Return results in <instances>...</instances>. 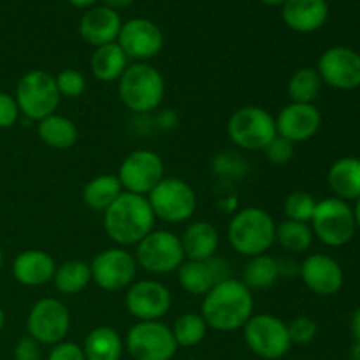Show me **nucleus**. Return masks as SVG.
I'll return each mask as SVG.
<instances>
[{
	"instance_id": "1",
	"label": "nucleus",
	"mask_w": 360,
	"mask_h": 360,
	"mask_svg": "<svg viewBox=\"0 0 360 360\" xmlns=\"http://www.w3.org/2000/svg\"><path fill=\"white\" fill-rule=\"evenodd\" d=\"M200 315L214 330L232 333L243 329L253 316L252 290L241 280L227 278L204 295Z\"/></svg>"
},
{
	"instance_id": "2",
	"label": "nucleus",
	"mask_w": 360,
	"mask_h": 360,
	"mask_svg": "<svg viewBox=\"0 0 360 360\" xmlns=\"http://www.w3.org/2000/svg\"><path fill=\"white\" fill-rule=\"evenodd\" d=\"M155 227V214L146 195L123 192L104 211V231L116 245H139Z\"/></svg>"
},
{
	"instance_id": "3",
	"label": "nucleus",
	"mask_w": 360,
	"mask_h": 360,
	"mask_svg": "<svg viewBox=\"0 0 360 360\" xmlns=\"http://www.w3.org/2000/svg\"><path fill=\"white\" fill-rule=\"evenodd\" d=\"M227 238L232 248L245 257L266 253L276 241V224L262 207H245L229 221Z\"/></svg>"
},
{
	"instance_id": "4",
	"label": "nucleus",
	"mask_w": 360,
	"mask_h": 360,
	"mask_svg": "<svg viewBox=\"0 0 360 360\" xmlns=\"http://www.w3.org/2000/svg\"><path fill=\"white\" fill-rule=\"evenodd\" d=\"M118 94L130 111L150 112L162 104L165 95V81L160 70L144 62L127 67L118 79Z\"/></svg>"
},
{
	"instance_id": "5",
	"label": "nucleus",
	"mask_w": 360,
	"mask_h": 360,
	"mask_svg": "<svg viewBox=\"0 0 360 360\" xmlns=\"http://www.w3.org/2000/svg\"><path fill=\"white\" fill-rule=\"evenodd\" d=\"M227 134L229 139L243 150H266L267 144L278 136L276 118L267 109L246 105L231 116Z\"/></svg>"
},
{
	"instance_id": "6",
	"label": "nucleus",
	"mask_w": 360,
	"mask_h": 360,
	"mask_svg": "<svg viewBox=\"0 0 360 360\" xmlns=\"http://www.w3.org/2000/svg\"><path fill=\"white\" fill-rule=\"evenodd\" d=\"M311 231L327 246L340 248L348 245L357 231L354 210L338 197L320 200L311 218Z\"/></svg>"
},
{
	"instance_id": "7",
	"label": "nucleus",
	"mask_w": 360,
	"mask_h": 360,
	"mask_svg": "<svg viewBox=\"0 0 360 360\" xmlns=\"http://www.w3.org/2000/svg\"><path fill=\"white\" fill-rule=\"evenodd\" d=\"M14 98H16L20 112L35 122H41L46 116L55 115L60 104L55 76L41 69L30 70L18 83Z\"/></svg>"
},
{
	"instance_id": "8",
	"label": "nucleus",
	"mask_w": 360,
	"mask_h": 360,
	"mask_svg": "<svg viewBox=\"0 0 360 360\" xmlns=\"http://www.w3.org/2000/svg\"><path fill=\"white\" fill-rule=\"evenodd\" d=\"M146 197L155 218H160L167 224H181L190 220L195 213V192L188 183L179 178H164Z\"/></svg>"
},
{
	"instance_id": "9",
	"label": "nucleus",
	"mask_w": 360,
	"mask_h": 360,
	"mask_svg": "<svg viewBox=\"0 0 360 360\" xmlns=\"http://www.w3.org/2000/svg\"><path fill=\"white\" fill-rule=\"evenodd\" d=\"M136 246L137 264L151 274L174 273L185 262L181 239L171 231H151Z\"/></svg>"
},
{
	"instance_id": "10",
	"label": "nucleus",
	"mask_w": 360,
	"mask_h": 360,
	"mask_svg": "<svg viewBox=\"0 0 360 360\" xmlns=\"http://www.w3.org/2000/svg\"><path fill=\"white\" fill-rule=\"evenodd\" d=\"M243 329L246 345L260 359L278 360L285 357L292 347L287 323L274 315L252 316Z\"/></svg>"
},
{
	"instance_id": "11",
	"label": "nucleus",
	"mask_w": 360,
	"mask_h": 360,
	"mask_svg": "<svg viewBox=\"0 0 360 360\" xmlns=\"http://www.w3.org/2000/svg\"><path fill=\"white\" fill-rule=\"evenodd\" d=\"M125 347L136 360H171L178 350L172 330L158 320L137 322L127 333Z\"/></svg>"
},
{
	"instance_id": "12",
	"label": "nucleus",
	"mask_w": 360,
	"mask_h": 360,
	"mask_svg": "<svg viewBox=\"0 0 360 360\" xmlns=\"http://www.w3.org/2000/svg\"><path fill=\"white\" fill-rule=\"evenodd\" d=\"M28 336L39 345H58L70 330V313L62 301L44 297L32 306L27 319Z\"/></svg>"
},
{
	"instance_id": "13",
	"label": "nucleus",
	"mask_w": 360,
	"mask_h": 360,
	"mask_svg": "<svg viewBox=\"0 0 360 360\" xmlns=\"http://www.w3.org/2000/svg\"><path fill=\"white\" fill-rule=\"evenodd\" d=\"M165 167L164 160L158 153L151 150H136L127 155L118 171V179L123 192L148 195L162 179Z\"/></svg>"
},
{
	"instance_id": "14",
	"label": "nucleus",
	"mask_w": 360,
	"mask_h": 360,
	"mask_svg": "<svg viewBox=\"0 0 360 360\" xmlns=\"http://www.w3.org/2000/svg\"><path fill=\"white\" fill-rule=\"evenodd\" d=\"M91 281L102 290L118 292L136 280L137 260L125 248H109L98 253L90 264Z\"/></svg>"
},
{
	"instance_id": "15",
	"label": "nucleus",
	"mask_w": 360,
	"mask_h": 360,
	"mask_svg": "<svg viewBox=\"0 0 360 360\" xmlns=\"http://www.w3.org/2000/svg\"><path fill=\"white\" fill-rule=\"evenodd\" d=\"M172 295L164 283L155 280L134 281L125 295V306L141 322L160 320L171 309Z\"/></svg>"
},
{
	"instance_id": "16",
	"label": "nucleus",
	"mask_w": 360,
	"mask_h": 360,
	"mask_svg": "<svg viewBox=\"0 0 360 360\" xmlns=\"http://www.w3.org/2000/svg\"><path fill=\"white\" fill-rule=\"evenodd\" d=\"M319 74L323 83L336 90H355L360 86V55L347 46H334L322 53Z\"/></svg>"
},
{
	"instance_id": "17",
	"label": "nucleus",
	"mask_w": 360,
	"mask_h": 360,
	"mask_svg": "<svg viewBox=\"0 0 360 360\" xmlns=\"http://www.w3.org/2000/svg\"><path fill=\"white\" fill-rule=\"evenodd\" d=\"M118 44L127 55V58L150 60L157 56L164 48V34L160 28L150 20L134 18L122 25L118 35Z\"/></svg>"
},
{
	"instance_id": "18",
	"label": "nucleus",
	"mask_w": 360,
	"mask_h": 360,
	"mask_svg": "<svg viewBox=\"0 0 360 360\" xmlns=\"http://www.w3.org/2000/svg\"><path fill=\"white\" fill-rule=\"evenodd\" d=\"M322 125V115L315 104L290 102L280 111L276 118L278 136L288 143H304L311 139Z\"/></svg>"
},
{
	"instance_id": "19",
	"label": "nucleus",
	"mask_w": 360,
	"mask_h": 360,
	"mask_svg": "<svg viewBox=\"0 0 360 360\" xmlns=\"http://www.w3.org/2000/svg\"><path fill=\"white\" fill-rule=\"evenodd\" d=\"M299 274L306 287L316 295H334L341 290L345 281L343 269L336 259L323 253L309 255L299 266Z\"/></svg>"
},
{
	"instance_id": "20",
	"label": "nucleus",
	"mask_w": 360,
	"mask_h": 360,
	"mask_svg": "<svg viewBox=\"0 0 360 360\" xmlns=\"http://www.w3.org/2000/svg\"><path fill=\"white\" fill-rule=\"evenodd\" d=\"M227 278H231L227 262L214 257L207 260H186L178 269L179 285L193 295H206L214 285Z\"/></svg>"
},
{
	"instance_id": "21",
	"label": "nucleus",
	"mask_w": 360,
	"mask_h": 360,
	"mask_svg": "<svg viewBox=\"0 0 360 360\" xmlns=\"http://www.w3.org/2000/svg\"><path fill=\"white\" fill-rule=\"evenodd\" d=\"M120 30H122L120 14L105 6L90 7L79 21L81 37L95 48L118 41Z\"/></svg>"
},
{
	"instance_id": "22",
	"label": "nucleus",
	"mask_w": 360,
	"mask_h": 360,
	"mask_svg": "<svg viewBox=\"0 0 360 360\" xmlns=\"http://www.w3.org/2000/svg\"><path fill=\"white\" fill-rule=\"evenodd\" d=\"M55 259L42 250L21 252L13 262V274L18 283L25 287H42L55 276Z\"/></svg>"
},
{
	"instance_id": "23",
	"label": "nucleus",
	"mask_w": 360,
	"mask_h": 360,
	"mask_svg": "<svg viewBox=\"0 0 360 360\" xmlns=\"http://www.w3.org/2000/svg\"><path fill=\"white\" fill-rule=\"evenodd\" d=\"M329 6L326 0H287L283 4V21L292 30L309 34L326 25Z\"/></svg>"
},
{
	"instance_id": "24",
	"label": "nucleus",
	"mask_w": 360,
	"mask_h": 360,
	"mask_svg": "<svg viewBox=\"0 0 360 360\" xmlns=\"http://www.w3.org/2000/svg\"><path fill=\"white\" fill-rule=\"evenodd\" d=\"M183 252L185 259L188 260H207L214 257L218 245H220V236L214 225L207 221H195L185 229L181 238Z\"/></svg>"
},
{
	"instance_id": "25",
	"label": "nucleus",
	"mask_w": 360,
	"mask_h": 360,
	"mask_svg": "<svg viewBox=\"0 0 360 360\" xmlns=\"http://www.w3.org/2000/svg\"><path fill=\"white\" fill-rule=\"evenodd\" d=\"M327 181L338 199L357 200L360 197V158L343 157L334 162Z\"/></svg>"
},
{
	"instance_id": "26",
	"label": "nucleus",
	"mask_w": 360,
	"mask_h": 360,
	"mask_svg": "<svg viewBox=\"0 0 360 360\" xmlns=\"http://www.w3.org/2000/svg\"><path fill=\"white\" fill-rule=\"evenodd\" d=\"M129 67V58L120 48L118 42L101 46L94 51L90 58V69L94 76L102 83H112L122 77Z\"/></svg>"
},
{
	"instance_id": "27",
	"label": "nucleus",
	"mask_w": 360,
	"mask_h": 360,
	"mask_svg": "<svg viewBox=\"0 0 360 360\" xmlns=\"http://www.w3.org/2000/svg\"><path fill=\"white\" fill-rule=\"evenodd\" d=\"M37 134L42 143L48 144L49 148H55V150H67V148L74 146L77 137H79L76 123L65 116L56 115V112L39 122Z\"/></svg>"
},
{
	"instance_id": "28",
	"label": "nucleus",
	"mask_w": 360,
	"mask_h": 360,
	"mask_svg": "<svg viewBox=\"0 0 360 360\" xmlns=\"http://www.w3.org/2000/svg\"><path fill=\"white\" fill-rule=\"evenodd\" d=\"M83 352L86 360H120L123 354L122 336L111 327H97L84 340Z\"/></svg>"
},
{
	"instance_id": "29",
	"label": "nucleus",
	"mask_w": 360,
	"mask_h": 360,
	"mask_svg": "<svg viewBox=\"0 0 360 360\" xmlns=\"http://www.w3.org/2000/svg\"><path fill=\"white\" fill-rule=\"evenodd\" d=\"M281 274V266L274 257L262 253V255L252 257L243 271V283L250 290H266L278 281Z\"/></svg>"
},
{
	"instance_id": "30",
	"label": "nucleus",
	"mask_w": 360,
	"mask_h": 360,
	"mask_svg": "<svg viewBox=\"0 0 360 360\" xmlns=\"http://www.w3.org/2000/svg\"><path fill=\"white\" fill-rule=\"evenodd\" d=\"M122 193L123 186L118 176L101 174L86 183L83 190V200L91 210L105 211Z\"/></svg>"
},
{
	"instance_id": "31",
	"label": "nucleus",
	"mask_w": 360,
	"mask_h": 360,
	"mask_svg": "<svg viewBox=\"0 0 360 360\" xmlns=\"http://www.w3.org/2000/svg\"><path fill=\"white\" fill-rule=\"evenodd\" d=\"M91 281V269L90 264L83 260H67V262L56 266L53 283L56 290L65 295L79 294L81 290L88 287Z\"/></svg>"
},
{
	"instance_id": "32",
	"label": "nucleus",
	"mask_w": 360,
	"mask_h": 360,
	"mask_svg": "<svg viewBox=\"0 0 360 360\" xmlns=\"http://www.w3.org/2000/svg\"><path fill=\"white\" fill-rule=\"evenodd\" d=\"M322 77H320L319 70L313 67H302V69L295 70L292 77L288 79V95H290L292 102H299V104H313L316 97L322 90Z\"/></svg>"
},
{
	"instance_id": "33",
	"label": "nucleus",
	"mask_w": 360,
	"mask_h": 360,
	"mask_svg": "<svg viewBox=\"0 0 360 360\" xmlns=\"http://www.w3.org/2000/svg\"><path fill=\"white\" fill-rule=\"evenodd\" d=\"M313 234L311 227L308 224L294 220H285L280 225H276V241L287 252L301 253L311 246Z\"/></svg>"
},
{
	"instance_id": "34",
	"label": "nucleus",
	"mask_w": 360,
	"mask_h": 360,
	"mask_svg": "<svg viewBox=\"0 0 360 360\" xmlns=\"http://www.w3.org/2000/svg\"><path fill=\"white\" fill-rule=\"evenodd\" d=\"M172 336H174L178 347H197L202 343L207 333V323L202 319V315L197 313H185L179 316L172 326Z\"/></svg>"
},
{
	"instance_id": "35",
	"label": "nucleus",
	"mask_w": 360,
	"mask_h": 360,
	"mask_svg": "<svg viewBox=\"0 0 360 360\" xmlns=\"http://www.w3.org/2000/svg\"><path fill=\"white\" fill-rule=\"evenodd\" d=\"M319 200H315V197L309 192H292L290 195H287L283 204V211L287 214V220L294 221H302V224H308L311 221L313 213H315V207Z\"/></svg>"
},
{
	"instance_id": "36",
	"label": "nucleus",
	"mask_w": 360,
	"mask_h": 360,
	"mask_svg": "<svg viewBox=\"0 0 360 360\" xmlns=\"http://www.w3.org/2000/svg\"><path fill=\"white\" fill-rule=\"evenodd\" d=\"M56 88H58L60 97L76 98L81 97L86 90V79L79 70L74 69H63L55 76Z\"/></svg>"
},
{
	"instance_id": "37",
	"label": "nucleus",
	"mask_w": 360,
	"mask_h": 360,
	"mask_svg": "<svg viewBox=\"0 0 360 360\" xmlns=\"http://www.w3.org/2000/svg\"><path fill=\"white\" fill-rule=\"evenodd\" d=\"M288 336L290 341L295 345H308L319 334V326L313 319L309 316H297L288 323Z\"/></svg>"
},
{
	"instance_id": "38",
	"label": "nucleus",
	"mask_w": 360,
	"mask_h": 360,
	"mask_svg": "<svg viewBox=\"0 0 360 360\" xmlns=\"http://www.w3.org/2000/svg\"><path fill=\"white\" fill-rule=\"evenodd\" d=\"M264 151H266L267 158H269L273 164L281 165V164H287V162L292 158V155H294V144L288 143V141L283 139V137L276 136L269 144H267Z\"/></svg>"
},
{
	"instance_id": "39",
	"label": "nucleus",
	"mask_w": 360,
	"mask_h": 360,
	"mask_svg": "<svg viewBox=\"0 0 360 360\" xmlns=\"http://www.w3.org/2000/svg\"><path fill=\"white\" fill-rule=\"evenodd\" d=\"M20 118V108L13 95L0 91V129H11Z\"/></svg>"
},
{
	"instance_id": "40",
	"label": "nucleus",
	"mask_w": 360,
	"mask_h": 360,
	"mask_svg": "<svg viewBox=\"0 0 360 360\" xmlns=\"http://www.w3.org/2000/svg\"><path fill=\"white\" fill-rule=\"evenodd\" d=\"M48 360H86V357H84V352L79 345L62 341L58 345H53Z\"/></svg>"
},
{
	"instance_id": "41",
	"label": "nucleus",
	"mask_w": 360,
	"mask_h": 360,
	"mask_svg": "<svg viewBox=\"0 0 360 360\" xmlns=\"http://www.w3.org/2000/svg\"><path fill=\"white\" fill-rule=\"evenodd\" d=\"M16 360H41V348L39 343L30 336H23L14 348Z\"/></svg>"
},
{
	"instance_id": "42",
	"label": "nucleus",
	"mask_w": 360,
	"mask_h": 360,
	"mask_svg": "<svg viewBox=\"0 0 360 360\" xmlns=\"http://www.w3.org/2000/svg\"><path fill=\"white\" fill-rule=\"evenodd\" d=\"M102 2H104L105 7L116 11V9H123V7H129L134 0H102Z\"/></svg>"
},
{
	"instance_id": "43",
	"label": "nucleus",
	"mask_w": 360,
	"mask_h": 360,
	"mask_svg": "<svg viewBox=\"0 0 360 360\" xmlns=\"http://www.w3.org/2000/svg\"><path fill=\"white\" fill-rule=\"evenodd\" d=\"M352 333H354L355 340L360 341V308L355 311L354 320H352Z\"/></svg>"
},
{
	"instance_id": "44",
	"label": "nucleus",
	"mask_w": 360,
	"mask_h": 360,
	"mask_svg": "<svg viewBox=\"0 0 360 360\" xmlns=\"http://www.w3.org/2000/svg\"><path fill=\"white\" fill-rule=\"evenodd\" d=\"M69 4H72L74 7H91L97 0H67Z\"/></svg>"
},
{
	"instance_id": "45",
	"label": "nucleus",
	"mask_w": 360,
	"mask_h": 360,
	"mask_svg": "<svg viewBox=\"0 0 360 360\" xmlns=\"http://www.w3.org/2000/svg\"><path fill=\"white\" fill-rule=\"evenodd\" d=\"M350 360H360V341H357V343H355L354 347H352Z\"/></svg>"
},
{
	"instance_id": "46",
	"label": "nucleus",
	"mask_w": 360,
	"mask_h": 360,
	"mask_svg": "<svg viewBox=\"0 0 360 360\" xmlns=\"http://www.w3.org/2000/svg\"><path fill=\"white\" fill-rule=\"evenodd\" d=\"M354 214H355V224H357V229H360V197L357 199V204H355Z\"/></svg>"
},
{
	"instance_id": "47",
	"label": "nucleus",
	"mask_w": 360,
	"mask_h": 360,
	"mask_svg": "<svg viewBox=\"0 0 360 360\" xmlns=\"http://www.w3.org/2000/svg\"><path fill=\"white\" fill-rule=\"evenodd\" d=\"M262 4H267V6H283L287 0H260Z\"/></svg>"
},
{
	"instance_id": "48",
	"label": "nucleus",
	"mask_w": 360,
	"mask_h": 360,
	"mask_svg": "<svg viewBox=\"0 0 360 360\" xmlns=\"http://www.w3.org/2000/svg\"><path fill=\"white\" fill-rule=\"evenodd\" d=\"M4 323H6V313H4V309L0 308V330L4 329Z\"/></svg>"
},
{
	"instance_id": "49",
	"label": "nucleus",
	"mask_w": 360,
	"mask_h": 360,
	"mask_svg": "<svg viewBox=\"0 0 360 360\" xmlns=\"http://www.w3.org/2000/svg\"><path fill=\"white\" fill-rule=\"evenodd\" d=\"M2 264H4V253H2V248H0V269H2Z\"/></svg>"
}]
</instances>
